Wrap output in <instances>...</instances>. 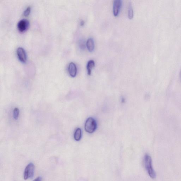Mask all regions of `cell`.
<instances>
[{
	"instance_id": "6da1fadb",
	"label": "cell",
	"mask_w": 181,
	"mask_h": 181,
	"mask_svg": "<svg viewBox=\"0 0 181 181\" xmlns=\"http://www.w3.org/2000/svg\"><path fill=\"white\" fill-rule=\"evenodd\" d=\"M144 164L146 171L152 179H155L156 174L152 166V159L150 155L146 154L144 157Z\"/></svg>"
},
{
	"instance_id": "52a82bcc",
	"label": "cell",
	"mask_w": 181,
	"mask_h": 181,
	"mask_svg": "<svg viewBox=\"0 0 181 181\" xmlns=\"http://www.w3.org/2000/svg\"><path fill=\"white\" fill-rule=\"evenodd\" d=\"M68 72L71 76L75 77L77 74V67L76 65L73 62H71L69 64L68 68Z\"/></svg>"
},
{
	"instance_id": "30bf717a",
	"label": "cell",
	"mask_w": 181,
	"mask_h": 181,
	"mask_svg": "<svg viewBox=\"0 0 181 181\" xmlns=\"http://www.w3.org/2000/svg\"><path fill=\"white\" fill-rule=\"evenodd\" d=\"M82 137L81 129L79 128H77L74 134V139L76 141H80Z\"/></svg>"
},
{
	"instance_id": "9a60e30c",
	"label": "cell",
	"mask_w": 181,
	"mask_h": 181,
	"mask_svg": "<svg viewBox=\"0 0 181 181\" xmlns=\"http://www.w3.org/2000/svg\"><path fill=\"white\" fill-rule=\"evenodd\" d=\"M42 178L41 177H38L36 178V179L33 181H42Z\"/></svg>"
},
{
	"instance_id": "4fadbf2b",
	"label": "cell",
	"mask_w": 181,
	"mask_h": 181,
	"mask_svg": "<svg viewBox=\"0 0 181 181\" xmlns=\"http://www.w3.org/2000/svg\"><path fill=\"white\" fill-rule=\"evenodd\" d=\"M31 8L30 7H28L23 12V15L25 16H27L30 13Z\"/></svg>"
},
{
	"instance_id": "7c38bea8",
	"label": "cell",
	"mask_w": 181,
	"mask_h": 181,
	"mask_svg": "<svg viewBox=\"0 0 181 181\" xmlns=\"http://www.w3.org/2000/svg\"><path fill=\"white\" fill-rule=\"evenodd\" d=\"M19 113V110L18 108H14L13 111V117L16 120L18 119Z\"/></svg>"
},
{
	"instance_id": "ba28073f",
	"label": "cell",
	"mask_w": 181,
	"mask_h": 181,
	"mask_svg": "<svg viewBox=\"0 0 181 181\" xmlns=\"http://www.w3.org/2000/svg\"><path fill=\"white\" fill-rule=\"evenodd\" d=\"M86 46L88 51L90 52H92L94 51V42L92 38H89L88 39L86 42Z\"/></svg>"
},
{
	"instance_id": "9c48e42d",
	"label": "cell",
	"mask_w": 181,
	"mask_h": 181,
	"mask_svg": "<svg viewBox=\"0 0 181 181\" xmlns=\"http://www.w3.org/2000/svg\"><path fill=\"white\" fill-rule=\"evenodd\" d=\"M95 66V62L94 61L91 60L88 62L87 66L88 75H91L93 68Z\"/></svg>"
},
{
	"instance_id": "ac0fdd59",
	"label": "cell",
	"mask_w": 181,
	"mask_h": 181,
	"mask_svg": "<svg viewBox=\"0 0 181 181\" xmlns=\"http://www.w3.org/2000/svg\"><path fill=\"white\" fill-rule=\"evenodd\" d=\"M180 79L181 80V70L180 72Z\"/></svg>"
},
{
	"instance_id": "8fae6325",
	"label": "cell",
	"mask_w": 181,
	"mask_h": 181,
	"mask_svg": "<svg viewBox=\"0 0 181 181\" xmlns=\"http://www.w3.org/2000/svg\"><path fill=\"white\" fill-rule=\"evenodd\" d=\"M128 16L130 19L131 20L133 17V11L131 3H129L128 8Z\"/></svg>"
},
{
	"instance_id": "5b68a950",
	"label": "cell",
	"mask_w": 181,
	"mask_h": 181,
	"mask_svg": "<svg viewBox=\"0 0 181 181\" xmlns=\"http://www.w3.org/2000/svg\"><path fill=\"white\" fill-rule=\"evenodd\" d=\"M122 1L121 0H116L113 3V14L115 16L118 15L122 7Z\"/></svg>"
},
{
	"instance_id": "5bb4252c",
	"label": "cell",
	"mask_w": 181,
	"mask_h": 181,
	"mask_svg": "<svg viewBox=\"0 0 181 181\" xmlns=\"http://www.w3.org/2000/svg\"><path fill=\"white\" fill-rule=\"evenodd\" d=\"M80 46L82 49L84 50L85 48V42L84 40H82L80 42Z\"/></svg>"
},
{
	"instance_id": "8992f818",
	"label": "cell",
	"mask_w": 181,
	"mask_h": 181,
	"mask_svg": "<svg viewBox=\"0 0 181 181\" xmlns=\"http://www.w3.org/2000/svg\"><path fill=\"white\" fill-rule=\"evenodd\" d=\"M17 54L18 55L19 59L21 62L25 63L27 61V55L24 49L21 47L18 48L17 50Z\"/></svg>"
},
{
	"instance_id": "277c9868",
	"label": "cell",
	"mask_w": 181,
	"mask_h": 181,
	"mask_svg": "<svg viewBox=\"0 0 181 181\" xmlns=\"http://www.w3.org/2000/svg\"><path fill=\"white\" fill-rule=\"evenodd\" d=\"M29 26V21L27 19H23L18 22L17 27L19 31L23 32L28 29Z\"/></svg>"
},
{
	"instance_id": "e0dca14e",
	"label": "cell",
	"mask_w": 181,
	"mask_h": 181,
	"mask_svg": "<svg viewBox=\"0 0 181 181\" xmlns=\"http://www.w3.org/2000/svg\"><path fill=\"white\" fill-rule=\"evenodd\" d=\"M125 98H124L123 97L122 98V103H124V102H125Z\"/></svg>"
},
{
	"instance_id": "3957f363",
	"label": "cell",
	"mask_w": 181,
	"mask_h": 181,
	"mask_svg": "<svg viewBox=\"0 0 181 181\" xmlns=\"http://www.w3.org/2000/svg\"><path fill=\"white\" fill-rule=\"evenodd\" d=\"M35 166L33 163H30L25 168L24 172V179L25 180L32 178L33 177Z\"/></svg>"
},
{
	"instance_id": "2e32d148",
	"label": "cell",
	"mask_w": 181,
	"mask_h": 181,
	"mask_svg": "<svg viewBox=\"0 0 181 181\" xmlns=\"http://www.w3.org/2000/svg\"><path fill=\"white\" fill-rule=\"evenodd\" d=\"M84 24H85L84 21H83V20H82L81 22H80V25H81V26H84Z\"/></svg>"
},
{
	"instance_id": "7a4b0ae2",
	"label": "cell",
	"mask_w": 181,
	"mask_h": 181,
	"mask_svg": "<svg viewBox=\"0 0 181 181\" xmlns=\"http://www.w3.org/2000/svg\"><path fill=\"white\" fill-rule=\"evenodd\" d=\"M97 128L96 122L93 118L89 117L86 120L85 125V129L87 133H92Z\"/></svg>"
}]
</instances>
